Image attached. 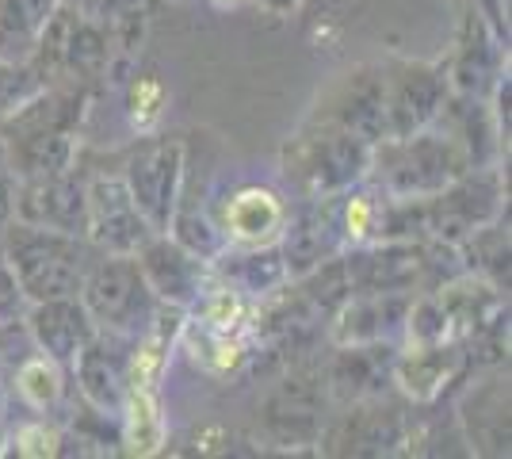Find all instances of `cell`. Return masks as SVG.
Instances as JSON below:
<instances>
[{
    "instance_id": "cell-1",
    "label": "cell",
    "mask_w": 512,
    "mask_h": 459,
    "mask_svg": "<svg viewBox=\"0 0 512 459\" xmlns=\"http://www.w3.org/2000/svg\"><path fill=\"white\" fill-rule=\"evenodd\" d=\"M92 100V88L43 85L0 115V142L16 180L65 173L81 161V131Z\"/></svg>"
},
{
    "instance_id": "cell-2",
    "label": "cell",
    "mask_w": 512,
    "mask_h": 459,
    "mask_svg": "<svg viewBox=\"0 0 512 459\" xmlns=\"http://www.w3.org/2000/svg\"><path fill=\"white\" fill-rule=\"evenodd\" d=\"M96 253L100 249L81 234H62L20 219L0 226V257L27 303L77 295Z\"/></svg>"
},
{
    "instance_id": "cell-3",
    "label": "cell",
    "mask_w": 512,
    "mask_h": 459,
    "mask_svg": "<svg viewBox=\"0 0 512 459\" xmlns=\"http://www.w3.org/2000/svg\"><path fill=\"white\" fill-rule=\"evenodd\" d=\"M371 142L356 134L302 119V127L279 146V180L291 199L337 196L367 180Z\"/></svg>"
},
{
    "instance_id": "cell-4",
    "label": "cell",
    "mask_w": 512,
    "mask_h": 459,
    "mask_svg": "<svg viewBox=\"0 0 512 459\" xmlns=\"http://www.w3.org/2000/svg\"><path fill=\"white\" fill-rule=\"evenodd\" d=\"M467 169L474 165H470L467 150L455 142V134L440 123H428L425 131L375 142L371 165H367V184H375L383 196L413 199L448 188L451 180H459Z\"/></svg>"
},
{
    "instance_id": "cell-5",
    "label": "cell",
    "mask_w": 512,
    "mask_h": 459,
    "mask_svg": "<svg viewBox=\"0 0 512 459\" xmlns=\"http://www.w3.org/2000/svg\"><path fill=\"white\" fill-rule=\"evenodd\" d=\"M127 43L115 35V27L92 20L85 12L58 4L46 31L39 35V46L31 54V66L43 77V85H69L100 92L107 73L115 69Z\"/></svg>"
},
{
    "instance_id": "cell-6",
    "label": "cell",
    "mask_w": 512,
    "mask_h": 459,
    "mask_svg": "<svg viewBox=\"0 0 512 459\" xmlns=\"http://www.w3.org/2000/svg\"><path fill=\"white\" fill-rule=\"evenodd\" d=\"M77 299L85 303L96 329H111L123 337H142L157 322L165 303L146 284L134 253H96L88 264Z\"/></svg>"
},
{
    "instance_id": "cell-7",
    "label": "cell",
    "mask_w": 512,
    "mask_h": 459,
    "mask_svg": "<svg viewBox=\"0 0 512 459\" xmlns=\"http://www.w3.org/2000/svg\"><path fill=\"white\" fill-rule=\"evenodd\" d=\"M107 165L123 176L130 199L146 215V222L157 234H165L176 196H180V184H184V173H188L184 138H176V134H138L119 153H111Z\"/></svg>"
},
{
    "instance_id": "cell-8",
    "label": "cell",
    "mask_w": 512,
    "mask_h": 459,
    "mask_svg": "<svg viewBox=\"0 0 512 459\" xmlns=\"http://www.w3.org/2000/svg\"><path fill=\"white\" fill-rule=\"evenodd\" d=\"M413 402L398 391L344 402L337 414L325 417L318 452L325 456H402L409 433Z\"/></svg>"
},
{
    "instance_id": "cell-9",
    "label": "cell",
    "mask_w": 512,
    "mask_h": 459,
    "mask_svg": "<svg viewBox=\"0 0 512 459\" xmlns=\"http://www.w3.org/2000/svg\"><path fill=\"white\" fill-rule=\"evenodd\" d=\"M333 410V398L325 387V372L318 360H299L272 391L264 394V433L279 448H306L318 444L321 425Z\"/></svg>"
},
{
    "instance_id": "cell-10",
    "label": "cell",
    "mask_w": 512,
    "mask_h": 459,
    "mask_svg": "<svg viewBox=\"0 0 512 459\" xmlns=\"http://www.w3.org/2000/svg\"><path fill=\"white\" fill-rule=\"evenodd\" d=\"M455 4H459V27H455V43L444 54L448 85L459 96L490 100L493 88L509 77V46H505V35L470 0H455Z\"/></svg>"
},
{
    "instance_id": "cell-11",
    "label": "cell",
    "mask_w": 512,
    "mask_h": 459,
    "mask_svg": "<svg viewBox=\"0 0 512 459\" xmlns=\"http://www.w3.org/2000/svg\"><path fill=\"white\" fill-rule=\"evenodd\" d=\"M383 88H386V138L425 131L451 96L444 58L421 62V58H383Z\"/></svg>"
},
{
    "instance_id": "cell-12",
    "label": "cell",
    "mask_w": 512,
    "mask_h": 459,
    "mask_svg": "<svg viewBox=\"0 0 512 459\" xmlns=\"http://www.w3.org/2000/svg\"><path fill=\"white\" fill-rule=\"evenodd\" d=\"M153 234L157 230L134 207L123 176L111 165H100V169L85 165V238L100 253H138Z\"/></svg>"
},
{
    "instance_id": "cell-13",
    "label": "cell",
    "mask_w": 512,
    "mask_h": 459,
    "mask_svg": "<svg viewBox=\"0 0 512 459\" xmlns=\"http://www.w3.org/2000/svg\"><path fill=\"white\" fill-rule=\"evenodd\" d=\"M207 211L226 245H272L287 226L291 196L260 180H241L222 192H211Z\"/></svg>"
},
{
    "instance_id": "cell-14",
    "label": "cell",
    "mask_w": 512,
    "mask_h": 459,
    "mask_svg": "<svg viewBox=\"0 0 512 459\" xmlns=\"http://www.w3.org/2000/svg\"><path fill=\"white\" fill-rule=\"evenodd\" d=\"M306 119L337 127L363 138V142H383L386 138V88L383 62H363V66L341 73L333 85L318 96Z\"/></svg>"
},
{
    "instance_id": "cell-15",
    "label": "cell",
    "mask_w": 512,
    "mask_h": 459,
    "mask_svg": "<svg viewBox=\"0 0 512 459\" xmlns=\"http://www.w3.org/2000/svg\"><path fill=\"white\" fill-rule=\"evenodd\" d=\"M344 192L337 196H310V199H291V215L279 234V253L287 261L291 280L306 276L310 268L325 264L348 249L344 238V215H341Z\"/></svg>"
},
{
    "instance_id": "cell-16",
    "label": "cell",
    "mask_w": 512,
    "mask_h": 459,
    "mask_svg": "<svg viewBox=\"0 0 512 459\" xmlns=\"http://www.w3.org/2000/svg\"><path fill=\"white\" fill-rule=\"evenodd\" d=\"M130 368H134V337L96 329L88 345L69 364V379L77 383V398L104 410V414L123 417L130 394Z\"/></svg>"
},
{
    "instance_id": "cell-17",
    "label": "cell",
    "mask_w": 512,
    "mask_h": 459,
    "mask_svg": "<svg viewBox=\"0 0 512 459\" xmlns=\"http://www.w3.org/2000/svg\"><path fill=\"white\" fill-rule=\"evenodd\" d=\"M470 379L463 341L444 345H402L394 360V391L413 406H440Z\"/></svg>"
},
{
    "instance_id": "cell-18",
    "label": "cell",
    "mask_w": 512,
    "mask_h": 459,
    "mask_svg": "<svg viewBox=\"0 0 512 459\" xmlns=\"http://www.w3.org/2000/svg\"><path fill=\"white\" fill-rule=\"evenodd\" d=\"M134 257H138V268H142L146 284L153 287V295L172 310H192L214 284L211 261L184 249L169 234H153Z\"/></svg>"
},
{
    "instance_id": "cell-19",
    "label": "cell",
    "mask_w": 512,
    "mask_h": 459,
    "mask_svg": "<svg viewBox=\"0 0 512 459\" xmlns=\"http://www.w3.org/2000/svg\"><path fill=\"white\" fill-rule=\"evenodd\" d=\"M398 349H402V341L333 345L329 360H321V372H325V387H329L333 406L394 391V360H398Z\"/></svg>"
},
{
    "instance_id": "cell-20",
    "label": "cell",
    "mask_w": 512,
    "mask_h": 459,
    "mask_svg": "<svg viewBox=\"0 0 512 459\" xmlns=\"http://www.w3.org/2000/svg\"><path fill=\"white\" fill-rule=\"evenodd\" d=\"M12 219L85 238V165L77 161L65 173L20 180V188H16V215Z\"/></svg>"
},
{
    "instance_id": "cell-21",
    "label": "cell",
    "mask_w": 512,
    "mask_h": 459,
    "mask_svg": "<svg viewBox=\"0 0 512 459\" xmlns=\"http://www.w3.org/2000/svg\"><path fill=\"white\" fill-rule=\"evenodd\" d=\"M463 402L455 421L463 429L467 452L474 456H509V379L493 368L478 383H463Z\"/></svg>"
},
{
    "instance_id": "cell-22",
    "label": "cell",
    "mask_w": 512,
    "mask_h": 459,
    "mask_svg": "<svg viewBox=\"0 0 512 459\" xmlns=\"http://www.w3.org/2000/svg\"><path fill=\"white\" fill-rule=\"evenodd\" d=\"M413 303L409 291H363L348 295L337 314L329 318L325 337L329 345H356V341H402V322Z\"/></svg>"
},
{
    "instance_id": "cell-23",
    "label": "cell",
    "mask_w": 512,
    "mask_h": 459,
    "mask_svg": "<svg viewBox=\"0 0 512 459\" xmlns=\"http://www.w3.org/2000/svg\"><path fill=\"white\" fill-rule=\"evenodd\" d=\"M23 329H27V341L35 349L69 372L73 356L85 349L88 337L96 333V322L88 318L85 303L77 295H62V299L23 306Z\"/></svg>"
},
{
    "instance_id": "cell-24",
    "label": "cell",
    "mask_w": 512,
    "mask_h": 459,
    "mask_svg": "<svg viewBox=\"0 0 512 459\" xmlns=\"http://www.w3.org/2000/svg\"><path fill=\"white\" fill-rule=\"evenodd\" d=\"M211 276L214 284L230 287L234 295H241L253 306L272 299L279 287L291 280L287 261L279 253V241H272V245H226L211 261Z\"/></svg>"
},
{
    "instance_id": "cell-25",
    "label": "cell",
    "mask_w": 512,
    "mask_h": 459,
    "mask_svg": "<svg viewBox=\"0 0 512 459\" xmlns=\"http://www.w3.org/2000/svg\"><path fill=\"white\" fill-rule=\"evenodd\" d=\"M436 123L455 134V142L467 150L474 169L501 165V153H505V146H509V138H505L501 127H497L490 100L451 92L448 100H444V108H440V115H436Z\"/></svg>"
},
{
    "instance_id": "cell-26",
    "label": "cell",
    "mask_w": 512,
    "mask_h": 459,
    "mask_svg": "<svg viewBox=\"0 0 512 459\" xmlns=\"http://www.w3.org/2000/svg\"><path fill=\"white\" fill-rule=\"evenodd\" d=\"M207 188H195L188 173H184V184H180V196H176V207H172L169 219V238H176L184 249L199 253L203 261H214L222 249H226V238L218 234L211 211H207Z\"/></svg>"
},
{
    "instance_id": "cell-27",
    "label": "cell",
    "mask_w": 512,
    "mask_h": 459,
    "mask_svg": "<svg viewBox=\"0 0 512 459\" xmlns=\"http://www.w3.org/2000/svg\"><path fill=\"white\" fill-rule=\"evenodd\" d=\"M62 0H0V58L31 62L39 35Z\"/></svg>"
},
{
    "instance_id": "cell-28",
    "label": "cell",
    "mask_w": 512,
    "mask_h": 459,
    "mask_svg": "<svg viewBox=\"0 0 512 459\" xmlns=\"http://www.w3.org/2000/svg\"><path fill=\"white\" fill-rule=\"evenodd\" d=\"M455 249H459L467 272L482 276L486 284L509 295V219L505 215H497V219L482 222L478 230H470Z\"/></svg>"
},
{
    "instance_id": "cell-29",
    "label": "cell",
    "mask_w": 512,
    "mask_h": 459,
    "mask_svg": "<svg viewBox=\"0 0 512 459\" xmlns=\"http://www.w3.org/2000/svg\"><path fill=\"white\" fill-rule=\"evenodd\" d=\"M65 383H69V372L62 364H54L50 356L31 345L27 356L16 360V372H12V391L23 406H31L35 414H54L65 402Z\"/></svg>"
},
{
    "instance_id": "cell-30",
    "label": "cell",
    "mask_w": 512,
    "mask_h": 459,
    "mask_svg": "<svg viewBox=\"0 0 512 459\" xmlns=\"http://www.w3.org/2000/svg\"><path fill=\"white\" fill-rule=\"evenodd\" d=\"M43 88V77L35 73L31 62H4L0 58V115L12 111L20 100Z\"/></svg>"
},
{
    "instance_id": "cell-31",
    "label": "cell",
    "mask_w": 512,
    "mask_h": 459,
    "mask_svg": "<svg viewBox=\"0 0 512 459\" xmlns=\"http://www.w3.org/2000/svg\"><path fill=\"white\" fill-rule=\"evenodd\" d=\"M16 188L20 180L8 165V153H4V142H0V226H8L12 215H16Z\"/></svg>"
},
{
    "instance_id": "cell-32",
    "label": "cell",
    "mask_w": 512,
    "mask_h": 459,
    "mask_svg": "<svg viewBox=\"0 0 512 459\" xmlns=\"http://www.w3.org/2000/svg\"><path fill=\"white\" fill-rule=\"evenodd\" d=\"M470 4H474V8H478V12H482V16H486L501 35H505V39H509V27H505V4H501V0H470Z\"/></svg>"
},
{
    "instance_id": "cell-33",
    "label": "cell",
    "mask_w": 512,
    "mask_h": 459,
    "mask_svg": "<svg viewBox=\"0 0 512 459\" xmlns=\"http://www.w3.org/2000/svg\"><path fill=\"white\" fill-rule=\"evenodd\" d=\"M253 4H260V8L272 12V16H291V12H299L302 0H253Z\"/></svg>"
},
{
    "instance_id": "cell-34",
    "label": "cell",
    "mask_w": 512,
    "mask_h": 459,
    "mask_svg": "<svg viewBox=\"0 0 512 459\" xmlns=\"http://www.w3.org/2000/svg\"><path fill=\"white\" fill-rule=\"evenodd\" d=\"M150 4H165V0H150Z\"/></svg>"
}]
</instances>
